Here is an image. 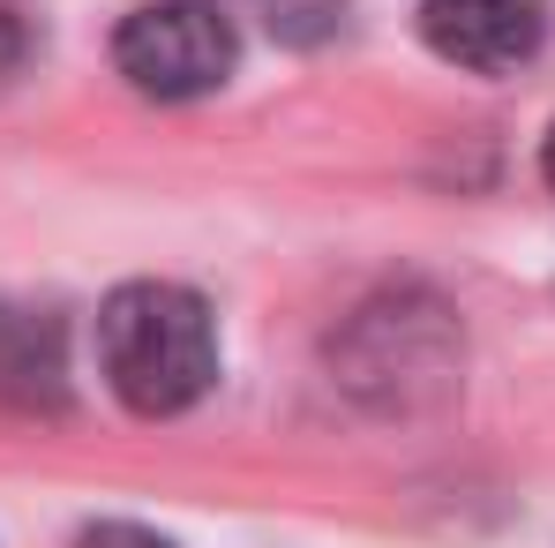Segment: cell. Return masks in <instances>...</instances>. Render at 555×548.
Returning a JSON list of instances; mask_svg holds the SVG:
<instances>
[{"instance_id": "7", "label": "cell", "mask_w": 555, "mask_h": 548, "mask_svg": "<svg viewBox=\"0 0 555 548\" xmlns=\"http://www.w3.org/2000/svg\"><path fill=\"white\" fill-rule=\"evenodd\" d=\"M541 174H548V188H555V128H548V151H541Z\"/></svg>"}, {"instance_id": "3", "label": "cell", "mask_w": 555, "mask_h": 548, "mask_svg": "<svg viewBox=\"0 0 555 548\" xmlns=\"http://www.w3.org/2000/svg\"><path fill=\"white\" fill-rule=\"evenodd\" d=\"M421 38L473 76H511L548 38V0H421Z\"/></svg>"}, {"instance_id": "2", "label": "cell", "mask_w": 555, "mask_h": 548, "mask_svg": "<svg viewBox=\"0 0 555 548\" xmlns=\"http://www.w3.org/2000/svg\"><path fill=\"white\" fill-rule=\"evenodd\" d=\"M241 61V38L225 23V8L210 0H151L113 30V68L128 76V91L181 105V98H210Z\"/></svg>"}, {"instance_id": "6", "label": "cell", "mask_w": 555, "mask_h": 548, "mask_svg": "<svg viewBox=\"0 0 555 548\" xmlns=\"http://www.w3.org/2000/svg\"><path fill=\"white\" fill-rule=\"evenodd\" d=\"M23 53H30V30H23V15H15V8H0V76H8Z\"/></svg>"}, {"instance_id": "5", "label": "cell", "mask_w": 555, "mask_h": 548, "mask_svg": "<svg viewBox=\"0 0 555 548\" xmlns=\"http://www.w3.org/2000/svg\"><path fill=\"white\" fill-rule=\"evenodd\" d=\"M76 548H173V541H158L151 526H128V519H105V526H91Z\"/></svg>"}, {"instance_id": "1", "label": "cell", "mask_w": 555, "mask_h": 548, "mask_svg": "<svg viewBox=\"0 0 555 548\" xmlns=\"http://www.w3.org/2000/svg\"><path fill=\"white\" fill-rule=\"evenodd\" d=\"M98 361L105 383L128 413L143 421H173L188 413L210 383H218V331H210V308L166 285V278H135L105 301L98 316Z\"/></svg>"}, {"instance_id": "4", "label": "cell", "mask_w": 555, "mask_h": 548, "mask_svg": "<svg viewBox=\"0 0 555 548\" xmlns=\"http://www.w3.org/2000/svg\"><path fill=\"white\" fill-rule=\"evenodd\" d=\"M0 406L8 413H61L68 406L61 323L38 308H8V301H0Z\"/></svg>"}]
</instances>
